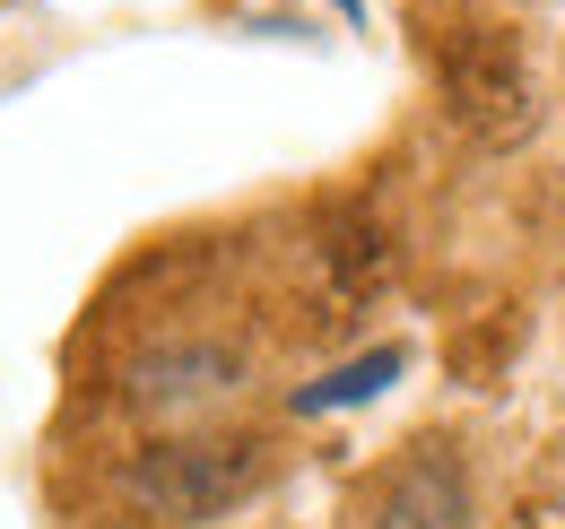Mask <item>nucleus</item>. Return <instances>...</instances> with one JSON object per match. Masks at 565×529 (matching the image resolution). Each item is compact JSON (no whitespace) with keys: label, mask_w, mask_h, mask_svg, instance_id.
<instances>
[{"label":"nucleus","mask_w":565,"mask_h":529,"mask_svg":"<svg viewBox=\"0 0 565 529\" xmlns=\"http://www.w3.org/2000/svg\"><path fill=\"white\" fill-rule=\"evenodd\" d=\"M262 486V443L244 434H201V443H148L140 461L122 468L131 512H148L157 529H201L226 504H244Z\"/></svg>","instance_id":"f257e3e1"},{"label":"nucleus","mask_w":565,"mask_h":529,"mask_svg":"<svg viewBox=\"0 0 565 529\" xmlns=\"http://www.w3.org/2000/svg\"><path fill=\"white\" fill-rule=\"evenodd\" d=\"M435 78H444V114L479 139V148H513V139L540 131V87H531V62H522L495 26L452 35V53L435 62Z\"/></svg>","instance_id":"f03ea898"},{"label":"nucleus","mask_w":565,"mask_h":529,"mask_svg":"<svg viewBox=\"0 0 565 529\" xmlns=\"http://www.w3.org/2000/svg\"><path fill=\"white\" fill-rule=\"evenodd\" d=\"M356 529H470V468L444 443H418L374 477V495L356 504Z\"/></svg>","instance_id":"7ed1b4c3"},{"label":"nucleus","mask_w":565,"mask_h":529,"mask_svg":"<svg viewBox=\"0 0 565 529\" xmlns=\"http://www.w3.org/2000/svg\"><path fill=\"white\" fill-rule=\"evenodd\" d=\"M401 365H409L401 347H374V356L340 365L331 382H305V391H296V417H322V408H356V399H374V391H383V382H392Z\"/></svg>","instance_id":"20e7f679"},{"label":"nucleus","mask_w":565,"mask_h":529,"mask_svg":"<svg viewBox=\"0 0 565 529\" xmlns=\"http://www.w3.org/2000/svg\"><path fill=\"white\" fill-rule=\"evenodd\" d=\"M340 9H349V18H356V0H340Z\"/></svg>","instance_id":"39448f33"}]
</instances>
